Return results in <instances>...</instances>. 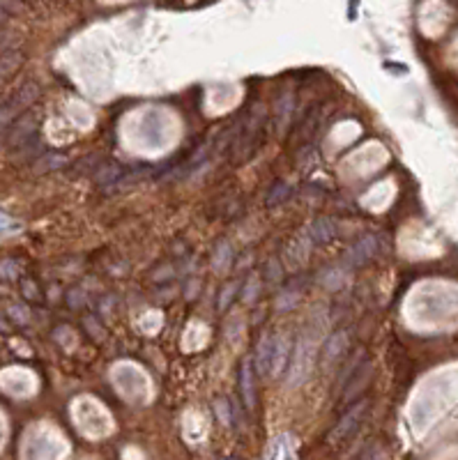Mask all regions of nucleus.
Listing matches in <instances>:
<instances>
[{
	"mask_svg": "<svg viewBox=\"0 0 458 460\" xmlns=\"http://www.w3.org/2000/svg\"><path fill=\"white\" fill-rule=\"evenodd\" d=\"M37 97H40V85L33 81L23 83L12 97H7V100L0 104V134H3L14 120H18L23 113H28V109L37 102Z\"/></svg>",
	"mask_w": 458,
	"mask_h": 460,
	"instance_id": "obj_2",
	"label": "nucleus"
},
{
	"mask_svg": "<svg viewBox=\"0 0 458 460\" xmlns=\"http://www.w3.org/2000/svg\"><path fill=\"white\" fill-rule=\"evenodd\" d=\"M14 37L9 33H0V55L7 53V51H14Z\"/></svg>",
	"mask_w": 458,
	"mask_h": 460,
	"instance_id": "obj_15",
	"label": "nucleus"
},
{
	"mask_svg": "<svg viewBox=\"0 0 458 460\" xmlns=\"http://www.w3.org/2000/svg\"><path fill=\"white\" fill-rule=\"evenodd\" d=\"M290 184L288 182H279V184H275V187H272V191L267 193V205H272V208H275V205H281L284 200H288V196H290Z\"/></svg>",
	"mask_w": 458,
	"mask_h": 460,
	"instance_id": "obj_11",
	"label": "nucleus"
},
{
	"mask_svg": "<svg viewBox=\"0 0 458 460\" xmlns=\"http://www.w3.org/2000/svg\"><path fill=\"white\" fill-rule=\"evenodd\" d=\"M9 9H14V5H5V3H0V23L7 21V16H9Z\"/></svg>",
	"mask_w": 458,
	"mask_h": 460,
	"instance_id": "obj_17",
	"label": "nucleus"
},
{
	"mask_svg": "<svg viewBox=\"0 0 458 460\" xmlns=\"http://www.w3.org/2000/svg\"><path fill=\"white\" fill-rule=\"evenodd\" d=\"M380 253H383V240H380L378 235H366V237H362L348 251L346 260H348V265L359 267V265H366V262L376 260Z\"/></svg>",
	"mask_w": 458,
	"mask_h": 460,
	"instance_id": "obj_4",
	"label": "nucleus"
},
{
	"mask_svg": "<svg viewBox=\"0 0 458 460\" xmlns=\"http://www.w3.org/2000/svg\"><path fill=\"white\" fill-rule=\"evenodd\" d=\"M0 329H7V325H5V322H3V320H0Z\"/></svg>",
	"mask_w": 458,
	"mask_h": 460,
	"instance_id": "obj_19",
	"label": "nucleus"
},
{
	"mask_svg": "<svg viewBox=\"0 0 458 460\" xmlns=\"http://www.w3.org/2000/svg\"><path fill=\"white\" fill-rule=\"evenodd\" d=\"M290 106H292V97L284 95L281 100L277 102V122L284 127L288 122V115H290Z\"/></svg>",
	"mask_w": 458,
	"mask_h": 460,
	"instance_id": "obj_13",
	"label": "nucleus"
},
{
	"mask_svg": "<svg viewBox=\"0 0 458 460\" xmlns=\"http://www.w3.org/2000/svg\"><path fill=\"white\" fill-rule=\"evenodd\" d=\"M235 290H238V283H228V286L221 290L223 295H221V299H219V311H226V306H228V299H230L233 295H235Z\"/></svg>",
	"mask_w": 458,
	"mask_h": 460,
	"instance_id": "obj_14",
	"label": "nucleus"
},
{
	"mask_svg": "<svg viewBox=\"0 0 458 460\" xmlns=\"http://www.w3.org/2000/svg\"><path fill=\"white\" fill-rule=\"evenodd\" d=\"M272 355H275V336H265L260 341L258 346V357H256V364L260 375H270L272 370Z\"/></svg>",
	"mask_w": 458,
	"mask_h": 460,
	"instance_id": "obj_8",
	"label": "nucleus"
},
{
	"mask_svg": "<svg viewBox=\"0 0 458 460\" xmlns=\"http://www.w3.org/2000/svg\"><path fill=\"white\" fill-rule=\"evenodd\" d=\"M21 63H23V53H18L16 48H14V51H7V53L0 55V83H3L5 78L12 76L18 67H21Z\"/></svg>",
	"mask_w": 458,
	"mask_h": 460,
	"instance_id": "obj_9",
	"label": "nucleus"
},
{
	"mask_svg": "<svg viewBox=\"0 0 458 460\" xmlns=\"http://www.w3.org/2000/svg\"><path fill=\"white\" fill-rule=\"evenodd\" d=\"M288 364V346L284 338L275 336V355H272V375H279Z\"/></svg>",
	"mask_w": 458,
	"mask_h": 460,
	"instance_id": "obj_10",
	"label": "nucleus"
},
{
	"mask_svg": "<svg viewBox=\"0 0 458 460\" xmlns=\"http://www.w3.org/2000/svg\"><path fill=\"white\" fill-rule=\"evenodd\" d=\"M223 460H238V458H223Z\"/></svg>",
	"mask_w": 458,
	"mask_h": 460,
	"instance_id": "obj_20",
	"label": "nucleus"
},
{
	"mask_svg": "<svg viewBox=\"0 0 458 460\" xmlns=\"http://www.w3.org/2000/svg\"><path fill=\"white\" fill-rule=\"evenodd\" d=\"M336 237V226L332 219H316L309 226V240L314 244H327Z\"/></svg>",
	"mask_w": 458,
	"mask_h": 460,
	"instance_id": "obj_5",
	"label": "nucleus"
},
{
	"mask_svg": "<svg viewBox=\"0 0 458 460\" xmlns=\"http://www.w3.org/2000/svg\"><path fill=\"white\" fill-rule=\"evenodd\" d=\"M346 346H348V334H346V331H336V334L329 336L327 343H325V350H323V364L325 366L334 364V361L344 355Z\"/></svg>",
	"mask_w": 458,
	"mask_h": 460,
	"instance_id": "obj_6",
	"label": "nucleus"
},
{
	"mask_svg": "<svg viewBox=\"0 0 458 460\" xmlns=\"http://www.w3.org/2000/svg\"><path fill=\"white\" fill-rule=\"evenodd\" d=\"M228 253H230L228 244H221V249H219V256L214 258V267H217V269H221V267H223V262H226V260L230 258Z\"/></svg>",
	"mask_w": 458,
	"mask_h": 460,
	"instance_id": "obj_16",
	"label": "nucleus"
},
{
	"mask_svg": "<svg viewBox=\"0 0 458 460\" xmlns=\"http://www.w3.org/2000/svg\"><path fill=\"white\" fill-rule=\"evenodd\" d=\"M366 410H368L366 400H359V403L353 410H348L346 417L341 419V422L336 424V428L332 430V433H329V442H332V444H341V442H346V439L353 437L355 430L359 428V424H362V419L366 417Z\"/></svg>",
	"mask_w": 458,
	"mask_h": 460,
	"instance_id": "obj_3",
	"label": "nucleus"
},
{
	"mask_svg": "<svg viewBox=\"0 0 458 460\" xmlns=\"http://www.w3.org/2000/svg\"><path fill=\"white\" fill-rule=\"evenodd\" d=\"M40 120H37L35 113H23L18 120H14L7 129L0 134V141H3L5 148L9 150H18V152H31L33 148L40 145L37 139V129H40Z\"/></svg>",
	"mask_w": 458,
	"mask_h": 460,
	"instance_id": "obj_1",
	"label": "nucleus"
},
{
	"mask_svg": "<svg viewBox=\"0 0 458 460\" xmlns=\"http://www.w3.org/2000/svg\"><path fill=\"white\" fill-rule=\"evenodd\" d=\"M362 460H380V458H378V454L371 449V451H366V454L362 456Z\"/></svg>",
	"mask_w": 458,
	"mask_h": 460,
	"instance_id": "obj_18",
	"label": "nucleus"
},
{
	"mask_svg": "<svg viewBox=\"0 0 458 460\" xmlns=\"http://www.w3.org/2000/svg\"><path fill=\"white\" fill-rule=\"evenodd\" d=\"M240 385H242V398H245V405L251 410L256 403V389H253V364L251 359H245L240 370Z\"/></svg>",
	"mask_w": 458,
	"mask_h": 460,
	"instance_id": "obj_7",
	"label": "nucleus"
},
{
	"mask_svg": "<svg viewBox=\"0 0 458 460\" xmlns=\"http://www.w3.org/2000/svg\"><path fill=\"white\" fill-rule=\"evenodd\" d=\"M37 164H40V166H37V171H53V169H60V166H65L67 159L60 154H46Z\"/></svg>",
	"mask_w": 458,
	"mask_h": 460,
	"instance_id": "obj_12",
	"label": "nucleus"
}]
</instances>
